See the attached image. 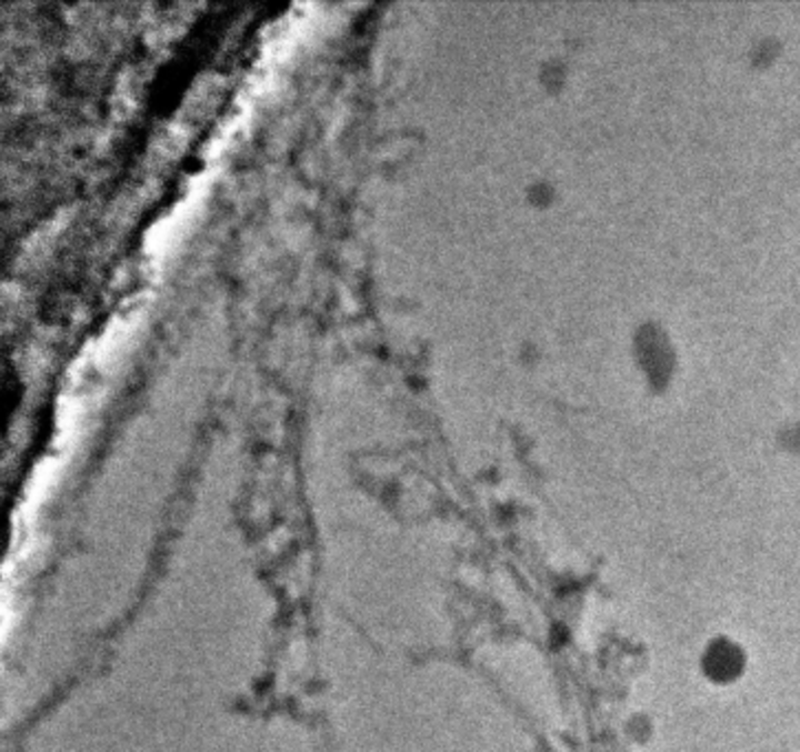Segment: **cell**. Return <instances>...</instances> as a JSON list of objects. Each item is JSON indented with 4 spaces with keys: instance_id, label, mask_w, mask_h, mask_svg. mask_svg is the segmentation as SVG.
Masks as SVG:
<instances>
[{
    "instance_id": "6da1fadb",
    "label": "cell",
    "mask_w": 800,
    "mask_h": 752,
    "mask_svg": "<svg viewBox=\"0 0 800 752\" xmlns=\"http://www.w3.org/2000/svg\"><path fill=\"white\" fill-rule=\"evenodd\" d=\"M701 669H703V675L712 682H721V684L732 682L743 671V653L737 644H732L728 640L710 642L703 651Z\"/></svg>"
}]
</instances>
